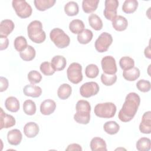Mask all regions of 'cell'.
<instances>
[{
    "label": "cell",
    "mask_w": 151,
    "mask_h": 151,
    "mask_svg": "<svg viewBox=\"0 0 151 151\" xmlns=\"http://www.w3.org/2000/svg\"><path fill=\"white\" fill-rule=\"evenodd\" d=\"M140 103V98L137 93L134 92L129 93L118 114L120 120L123 122H128L132 120L137 113Z\"/></svg>",
    "instance_id": "cell-1"
},
{
    "label": "cell",
    "mask_w": 151,
    "mask_h": 151,
    "mask_svg": "<svg viewBox=\"0 0 151 151\" xmlns=\"http://www.w3.org/2000/svg\"><path fill=\"white\" fill-rule=\"evenodd\" d=\"M76 113L74 115V120L80 124H87L90 120L91 106L90 103L84 100H78L76 106Z\"/></svg>",
    "instance_id": "cell-2"
},
{
    "label": "cell",
    "mask_w": 151,
    "mask_h": 151,
    "mask_svg": "<svg viewBox=\"0 0 151 151\" xmlns=\"http://www.w3.org/2000/svg\"><path fill=\"white\" fill-rule=\"evenodd\" d=\"M27 33L29 38L34 42L41 44L46 38V34L42 29V24L38 20L31 21L27 27Z\"/></svg>",
    "instance_id": "cell-3"
},
{
    "label": "cell",
    "mask_w": 151,
    "mask_h": 151,
    "mask_svg": "<svg viewBox=\"0 0 151 151\" xmlns=\"http://www.w3.org/2000/svg\"><path fill=\"white\" fill-rule=\"evenodd\" d=\"M50 38L58 48H64L68 46L70 42L69 36L58 28H55L50 31Z\"/></svg>",
    "instance_id": "cell-4"
},
{
    "label": "cell",
    "mask_w": 151,
    "mask_h": 151,
    "mask_svg": "<svg viewBox=\"0 0 151 151\" xmlns=\"http://www.w3.org/2000/svg\"><path fill=\"white\" fill-rule=\"evenodd\" d=\"M94 111L97 117L109 119L114 116L116 112V106L111 102L99 103L94 107Z\"/></svg>",
    "instance_id": "cell-5"
},
{
    "label": "cell",
    "mask_w": 151,
    "mask_h": 151,
    "mask_svg": "<svg viewBox=\"0 0 151 151\" xmlns=\"http://www.w3.org/2000/svg\"><path fill=\"white\" fill-rule=\"evenodd\" d=\"M12 5L17 15L21 18H28L32 14V7L25 0H13Z\"/></svg>",
    "instance_id": "cell-6"
},
{
    "label": "cell",
    "mask_w": 151,
    "mask_h": 151,
    "mask_svg": "<svg viewBox=\"0 0 151 151\" xmlns=\"http://www.w3.org/2000/svg\"><path fill=\"white\" fill-rule=\"evenodd\" d=\"M67 76L68 80L73 84H78L83 80L82 66L78 63H73L68 67Z\"/></svg>",
    "instance_id": "cell-7"
},
{
    "label": "cell",
    "mask_w": 151,
    "mask_h": 151,
    "mask_svg": "<svg viewBox=\"0 0 151 151\" xmlns=\"http://www.w3.org/2000/svg\"><path fill=\"white\" fill-rule=\"evenodd\" d=\"M113 38L108 32H102L95 41V48L99 52H104L107 51L112 44Z\"/></svg>",
    "instance_id": "cell-8"
},
{
    "label": "cell",
    "mask_w": 151,
    "mask_h": 151,
    "mask_svg": "<svg viewBox=\"0 0 151 151\" xmlns=\"http://www.w3.org/2000/svg\"><path fill=\"white\" fill-rule=\"evenodd\" d=\"M99 84L94 81H90L84 83L80 88L81 96L85 98H88L96 95L99 91Z\"/></svg>",
    "instance_id": "cell-9"
},
{
    "label": "cell",
    "mask_w": 151,
    "mask_h": 151,
    "mask_svg": "<svg viewBox=\"0 0 151 151\" xmlns=\"http://www.w3.org/2000/svg\"><path fill=\"white\" fill-rule=\"evenodd\" d=\"M101 65L104 73L107 74H115L117 71L116 60L111 55L104 57L101 61Z\"/></svg>",
    "instance_id": "cell-10"
},
{
    "label": "cell",
    "mask_w": 151,
    "mask_h": 151,
    "mask_svg": "<svg viewBox=\"0 0 151 151\" xmlns=\"http://www.w3.org/2000/svg\"><path fill=\"white\" fill-rule=\"evenodd\" d=\"M105 8L103 11L105 18L109 20L113 19L117 16V9L119 6L117 0H106L104 2Z\"/></svg>",
    "instance_id": "cell-11"
},
{
    "label": "cell",
    "mask_w": 151,
    "mask_h": 151,
    "mask_svg": "<svg viewBox=\"0 0 151 151\" xmlns=\"http://www.w3.org/2000/svg\"><path fill=\"white\" fill-rule=\"evenodd\" d=\"M0 129H8L14 126L16 123L15 118L12 115L4 112L2 108H0Z\"/></svg>",
    "instance_id": "cell-12"
},
{
    "label": "cell",
    "mask_w": 151,
    "mask_h": 151,
    "mask_svg": "<svg viewBox=\"0 0 151 151\" xmlns=\"http://www.w3.org/2000/svg\"><path fill=\"white\" fill-rule=\"evenodd\" d=\"M139 130L144 134H150L151 132V111L145 112L142 118L139 125Z\"/></svg>",
    "instance_id": "cell-13"
},
{
    "label": "cell",
    "mask_w": 151,
    "mask_h": 151,
    "mask_svg": "<svg viewBox=\"0 0 151 151\" xmlns=\"http://www.w3.org/2000/svg\"><path fill=\"white\" fill-rule=\"evenodd\" d=\"M56 109L55 102L51 99H47L43 101L40 105L41 113L45 116L52 114Z\"/></svg>",
    "instance_id": "cell-14"
},
{
    "label": "cell",
    "mask_w": 151,
    "mask_h": 151,
    "mask_svg": "<svg viewBox=\"0 0 151 151\" xmlns=\"http://www.w3.org/2000/svg\"><path fill=\"white\" fill-rule=\"evenodd\" d=\"M22 139L21 131L15 129L9 131L7 133V140L8 143L13 146H17L20 144Z\"/></svg>",
    "instance_id": "cell-15"
},
{
    "label": "cell",
    "mask_w": 151,
    "mask_h": 151,
    "mask_svg": "<svg viewBox=\"0 0 151 151\" xmlns=\"http://www.w3.org/2000/svg\"><path fill=\"white\" fill-rule=\"evenodd\" d=\"M39 126L35 122H28L24 127V134L28 138L35 137L39 133Z\"/></svg>",
    "instance_id": "cell-16"
},
{
    "label": "cell",
    "mask_w": 151,
    "mask_h": 151,
    "mask_svg": "<svg viewBox=\"0 0 151 151\" xmlns=\"http://www.w3.org/2000/svg\"><path fill=\"white\" fill-rule=\"evenodd\" d=\"M92 151H107V145L105 140L99 137H93L90 144Z\"/></svg>",
    "instance_id": "cell-17"
},
{
    "label": "cell",
    "mask_w": 151,
    "mask_h": 151,
    "mask_svg": "<svg viewBox=\"0 0 151 151\" xmlns=\"http://www.w3.org/2000/svg\"><path fill=\"white\" fill-rule=\"evenodd\" d=\"M23 93L27 96L38 97L42 94V89L40 87L32 84L26 85L23 88Z\"/></svg>",
    "instance_id": "cell-18"
},
{
    "label": "cell",
    "mask_w": 151,
    "mask_h": 151,
    "mask_svg": "<svg viewBox=\"0 0 151 151\" xmlns=\"http://www.w3.org/2000/svg\"><path fill=\"white\" fill-rule=\"evenodd\" d=\"M128 25V21L127 19L122 16H116L112 21V26L113 28L117 31H124Z\"/></svg>",
    "instance_id": "cell-19"
},
{
    "label": "cell",
    "mask_w": 151,
    "mask_h": 151,
    "mask_svg": "<svg viewBox=\"0 0 151 151\" xmlns=\"http://www.w3.org/2000/svg\"><path fill=\"white\" fill-rule=\"evenodd\" d=\"M51 64L55 71H60L65 68L67 61L64 57L62 55H55L51 59Z\"/></svg>",
    "instance_id": "cell-20"
},
{
    "label": "cell",
    "mask_w": 151,
    "mask_h": 151,
    "mask_svg": "<svg viewBox=\"0 0 151 151\" xmlns=\"http://www.w3.org/2000/svg\"><path fill=\"white\" fill-rule=\"evenodd\" d=\"M15 25L11 19H4L1 22L0 33L1 35L8 36L14 30Z\"/></svg>",
    "instance_id": "cell-21"
},
{
    "label": "cell",
    "mask_w": 151,
    "mask_h": 151,
    "mask_svg": "<svg viewBox=\"0 0 151 151\" xmlns=\"http://www.w3.org/2000/svg\"><path fill=\"white\" fill-rule=\"evenodd\" d=\"M5 108L9 111L17 112L19 109V101L14 96H10L6 98L5 101Z\"/></svg>",
    "instance_id": "cell-22"
},
{
    "label": "cell",
    "mask_w": 151,
    "mask_h": 151,
    "mask_svg": "<svg viewBox=\"0 0 151 151\" xmlns=\"http://www.w3.org/2000/svg\"><path fill=\"white\" fill-rule=\"evenodd\" d=\"M140 70L137 67H133L129 70H124L123 76L124 78L129 81H133L137 80L140 76Z\"/></svg>",
    "instance_id": "cell-23"
},
{
    "label": "cell",
    "mask_w": 151,
    "mask_h": 151,
    "mask_svg": "<svg viewBox=\"0 0 151 151\" xmlns=\"http://www.w3.org/2000/svg\"><path fill=\"white\" fill-rule=\"evenodd\" d=\"M72 92L71 87L67 83H64L60 86L57 90V96L61 100L68 99Z\"/></svg>",
    "instance_id": "cell-24"
},
{
    "label": "cell",
    "mask_w": 151,
    "mask_h": 151,
    "mask_svg": "<svg viewBox=\"0 0 151 151\" xmlns=\"http://www.w3.org/2000/svg\"><path fill=\"white\" fill-rule=\"evenodd\" d=\"M99 0H83L82 8L84 12L89 14L96 10L98 7Z\"/></svg>",
    "instance_id": "cell-25"
},
{
    "label": "cell",
    "mask_w": 151,
    "mask_h": 151,
    "mask_svg": "<svg viewBox=\"0 0 151 151\" xmlns=\"http://www.w3.org/2000/svg\"><path fill=\"white\" fill-rule=\"evenodd\" d=\"M55 2V0H35L34 3L38 11H44L54 6Z\"/></svg>",
    "instance_id": "cell-26"
},
{
    "label": "cell",
    "mask_w": 151,
    "mask_h": 151,
    "mask_svg": "<svg viewBox=\"0 0 151 151\" xmlns=\"http://www.w3.org/2000/svg\"><path fill=\"white\" fill-rule=\"evenodd\" d=\"M85 28V25L83 21L78 19H73L69 24V29L73 34H78L82 32Z\"/></svg>",
    "instance_id": "cell-27"
},
{
    "label": "cell",
    "mask_w": 151,
    "mask_h": 151,
    "mask_svg": "<svg viewBox=\"0 0 151 151\" xmlns=\"http://www.w3.org/2000/svg\"><path fill=\"white\" fill-rule=\"evenodd\" d=\"M36 54V51L34 47L31 45H28L27 48L22 51L19 52L20 57L25 61H29L32 60Z\"/></svg>",
    "instance_id": "cell-28"
},
{
    "label": "cell",
    "mask_w": 151,
    "mask_h": 151,
    "mask_svg": "<svg viewBox=\"0 0 151 151\" xmlns=\"http://www.w3.org/2000/svg\"><path fill=\"white\" fill-rule=\"evenodd\" d=\"M88 22L90 27L96 31L101 30L103 28V22L101 18L95 14H91L88 17Z\"/></svg>",
    "instance_id": "cell-29"
},
{
    "label": "cell",
    "mask_w": 151,
    "mask_h": 151,
    "mask_svg": "<svg viewBox=\"0 0 151 151\" xmlns=\"http://www.w3.org/2000/svg\"><path fill=\"white\" fill-rule=\"evenodd\" d=\"M93 37V32L88 29H84L77 35V40L81 44H87L89 43Z\"/></svg>",
    "instance_id": "cell-30"
},
{
    "label": "cell",
    "mask_w": 151,
    "mask_h": 151,
    "mask_svg": "<svg viewBox=\"0 0 151 151\" xmlns=\"http://www.w3.org/2000/svg\"><path fill=\"white\" fill-rule=\"evenodd\" d=\"M137 7H138L137 1L126 0L122 5V10L126 14H132L136 11Z\"/></svg>",
    "instance_id": "cell-31"
},
{
    "label": "cell",
    "mask_w": 151,
    "mask_h": 151,
    "mask_svg": "<svg viewBox=\"0 0 151 151\" xmlns=\"http://www.w3.org/2000/svg\"><path fill=\"white\" fill-rule=\"evenodd\" d=\"M103 129L107 134L113 135L118 133L120 130V126L115 121H109L104 124Z\"/></svg>",
    "instance_id": "cell-32"
},
{
    "label": "cell",
    "mask_w": 151,
    "mask_h": 151,
    "mask_svg": "<svg viewBox=\"0 0 151 151\" xmlns=\"http://www.w3.org/2000/svg\"><path fill=\"white\" fill-rule=\"evenodd\" d=\"M64 12L68 16L77 15L79 12L78 4L74 1H70L64 6Z\"/></svg>",
    "instance_id": "cell-33"
},
{
    "label": "cell",
    "mask_w": 151,
    "mask_h": 151,
    "mask_svg": "<svg viewBox=\"0 0 151 151\" xmlns=\"http://www.w3.org/2000/svg\"><path fill=\"white\" fill-rule=\"evenodd\" d=\"M136 147L139 151H149L151 148V142L147 137H141L136 142Z\"/></svg>",
    "instance_id": "cell-34"
},
{
    "label": "cell",
    "mask_w": 151,
    "mask_h": 151,
    "mask_svg": "<svg viewBox=\"0 0 151 151\" xmlns=\"http://www.w3.org/2000/svg\"><path fill=\"white\" fill-rule=\"evenodd\" d=\"M119 65L120 68L124 71L129 70L134 66V60L128 56L122 57L119 60Z\"/></svg>",
    "instance_id": "cell-35"
},
{
    "label": "cell",
    "mask_w": 151,
    "mask_h": 151,
    "mask_svg": "<svg viewBox=\"0 0 151 151\" xmlns=\"http://www.w3.org/2000/svg\"><path fill=\"white\" fill-rule=\"evenodd\" d=\"M23 110L27 115H34L36 112V104L35 102L31 100H25L23 104Z\"/></svg>",
    "instance_id": "cell-36"
},
{
    "label": "cell",
    "mask_w": 151,
    "mask_h": 151,
    "mask_svg": "<svg viewBox=\"0 0 151 151\" xmlns=\"http://www.w3.org/2000/svg\"><path fill=\"white\" fill-rule=\"evenodd\" d=\"M14 45L15 49L17 51H18L19 52L22 51L28 46L26 38L23 36L17 37V38H15V39L14 40Z\"/></svg>",
    "instance_id": "cell-37"
},
{
    "label": "cell",
    "mask_w": 151,
    "mask_h": 151,
    "mask_svg": "<svg viewBox=\"0 0 151 151\" xmlns=\"http://www.w3.org/2000/svg\"><path fill=\"white\" fill-rule=\"evenodd\" d=\"M99 73V69L98 67L94 64H88L86 66L85 69L86 76L90 78H94L97 77Z\"/></svg>",
    "instance_id": "cell-38"
},
{
    "label": "cell",
    "mask_w": 151,
    "mask_h": 151,
    "mask_svg": "<svg viewBox=\"0 0 151 151\" xmlns=\"http://www.w3.org/2000/svg\"><path fill=\"white\" fill-rule=\"evenodd\" d=\"M117 76L115 74H107L103 73L101 75V83L106 86H110L114 84L117 80Z\"/></svg>",
    "instance_id": "cell-39"
},
{
    "label": "cell",
    "mask_w": 151,
    "mask_h": 151,
    "mask_svg": "<svg viewBox=\"0 0 151 151\" xmlns=\"http://www.w3.org/2000/svg\"><path fill=\"white\" fill-rule=\"evenodd\" d=\"M40 71L45 76H51L55 73L54 69L52 68L51 64L48 61H44L42 63L40 67Z\"/></svg>",
    "instance_id": "cell-40"
},
{
    "label": "cell",
    "mask_w": 151,
    "mask_h": 151,
    "mask_svg": "<svg viewBox=\"0 0 151 151\" xmlns=\"http://www.w3.org/2000/svg\"><path fill=\"white\" fill-rule=\"evenodd\" d=\"M27 77L29 81L32 84L38 83L42 80L41 74L36 70L30 71L28 74Z\"/></svg>",
    "instance_id": "cell-41"
},
{
    "label": "cell",
    "mask_w": 151,
    "mask_h": 151,
    "mask_svg": "<svg viewBox=\"0 0 151 151\" xmlns=\"http://www.w3.org/2000/svg\"><path fill=\"white\" fill-rule=\"evenodd\" d=\"M136 87L141 92H148L150 90V83L148 80L142 79L137 82Z\"/></svg>",
    "instance_id": "cell-42"
},
{
    "label": "cell",
    "mask_w": 151,
    "mask_h": 151,
    "mask_svg": "<svg viewBox=\"0 0 151 151\" xmlns=\"http://www.w3.org/2000/svg\"><path fill=\"white\" fill-rule=\"evenodd\" d=\"M1 40V45H0V50H4L7 48L9 44V40L6 36L1 35L0 36Z\"/></svg>",
    "instance_id": "cell-43"
},
{
    "label": "cell",
    "mask_w": 151,
    "mask_h": 151,
    "mask_svg": "<svg viewBox=\"0 0 151 151\" xmlns=\"http://www.w3.org/2000/svg\"><path fill=\"white\" fill-rule=\"evenodd\" d=\"M0 83H1L0 91L3 92L5 91L8 87V86H9L8 80L6 78L1 76L0 77Z\"/></svg>",
    "instance_id": "cell-44"
},
{
    "label": "cell",
    "mask_w": 151,
    "mask_h": 151,
    "mask_svg": "<svg viewBox=\"0 0 151 151\" xmlns=\"http://www.w3.org/2000/svg\"><path fill=\"white\" fill-rule=\"evenodd\" d=\"M65 150L81 151L82 148H81V146L77 143H71L67 146V147L65 149Z\"/></svg>",
    "instance_id": "cell-45"
},
{
    "label": "cell",
    "mask_w": 151,
    "mask_h": 151,
    "mask_svg": "<svg viewBox=\"0 0 151 151\" xmlns=\"http://www.w3.org/2000/svg\"><path fill=\"white\" fill-rule=\"evenodd\" d=\"M145 55L146 57H147L149 59L151 58L150 57V45H149L145 49Z\"/></svg>",
    "instance_id": "cell-46"
}]
</instances>
